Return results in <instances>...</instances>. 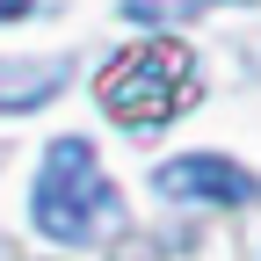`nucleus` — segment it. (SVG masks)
I'll return each instance as SVG.
<instances>
[{
    "label": "nucleus",
    "mask_w": 261,
    "mask_h": 261,
    "mask_svg": "<svg viewBox=\"0 0 261 261\" xmlns=\"http://www.w3.org/2000/svg\"><path fill=\"white\" fill-rule=\"evenodd\" d=\"M29 218H37V232L58 240V247H94V240H109L123 225V196L102 174V160H94L87 138H51L37 196H29Z\"/></svg>",
    "instance_id": "obj_1"
},
{
    "label": "nucleus",
    "mask_w": 261,
    "mask_h": 261,
    "mask_svg": "<svg viewBox=\"0 0 261 261\" xmlns=\"http://www.w3.org/2000/svg\"><path fill=\"white\" fill-rule=\"evenodd\" d=\"M152 189L174 196V203H254L261 196V181L225 152H181V160H167L152 174Z\"/></svg>",
    "instance_id": "obj_3"
},
{
    "label": "nucleus",
    "mask_w": 261,
    "mask_h": 261,
    "mask_svg": "<svg viewBox=\"0 0 261 261\" xmlns=\"http://www.w3.org/2000/svg\"><path fill=\"white\" fill-rule=\"evenodd\" d=\"M65 58H0V116H29L65 87Z\"/></svg>",
    "instance_id": "obj_4"
},
{
    "label": "nucleus",
    "mask_w": 261,
    "mask_h": 261,
    "mask_svg": "<svg viewBox=\"0 0 261 261\" xmlns=\"http://www.w3.org/2000/svg\"><path fill=\"white\" fill-rule=\"evenodd\" d=\"M29 8H37V0H0V22H22Z\"/></svg>",
    "instance_id": "obj_6"
},
{
    "label": "nucleus",
    "mask_w": 261,
    "mask_h": 261,
    "mask_svg": "<svg viewBox=\"0 0 261 261\" xmlns=\"http://www.w3.org/2000/svg\"><path fill=\"white\" fill-rule=\"evenodd\" d=\"M196 94H203V80H196V58L181 44H138V51L109 58V73H102V109L123 130H167Z\"/></svg>",
    "instance_id": "obj_2"
},
{
    "label": "nucleus",
    "mask_w": 261,
    "mask_h": 261,
    "mask_svg": "<svg viewBox=\"0 0 261 261\" xmlns=\"http://www.w3.org/2000/svg\"><path fill=\"white\" fill-rule=\"evenodd\" d=\"M211 0H123V15L130 22H152V29H167V22H189V15H203Z\"/></svg>",
    "instance_id": "obj_5"
}]
</instances>
